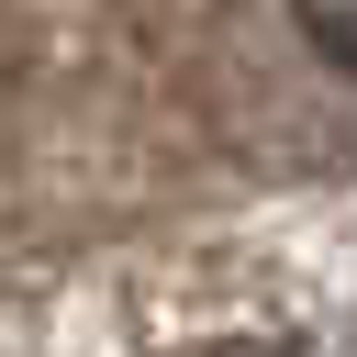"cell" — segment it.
<instances>
[{
  "mask_svg": "<svg viewBox=\"0 0 357 357\" xmlns=\"http://www.w3.org/2000/svg\"><path fill=\"white\" fill-rule=\"evenodd\" d=\"M290 33H301L335 78H357V0H290Z\"/></svg>",
  "mask_w": 357,
  "mask_h": 357,
  "instance_id": "obj_1",
  "label": "cell"
}]
</instances>
